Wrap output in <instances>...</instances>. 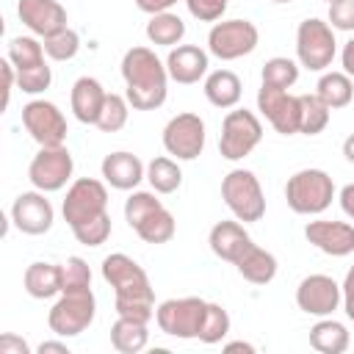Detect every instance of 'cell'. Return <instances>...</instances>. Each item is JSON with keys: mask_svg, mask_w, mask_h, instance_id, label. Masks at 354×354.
Here are the masks:
<instances>
[{"mask_svg": "<svg viewBox=\"0 0 354 354\" xmlns=\"http://www.w3.org/2000/svg\"><path fill=\"white\" fill-rule=\"evenodd\" d=\"M102 279L113 288V310L116 315L136 318L149 324L155 318V290L149 285L147 271L127 257L124 252H113L102 260Z\"/></svg>", "mask_w": 354, "mask_h": 354, "instance_id": "cell-1", "label": "cell"}, {"mask_svg": "<svg viewBox=\"0 0 354 354\" xmlns=\"http://www.w3.org/2000/svg\"><path fill=\"white\" fill-rule=\"evenodd\" d=\"M122 77H124V97L136 111H155L166 102L169 72L166 61L155 55L149 47H130L122 55Z\"/></svg>", "mask_w": 354, "mask_h": 354, "instance_id": "cell-2", "label": "cell"}, {"mask_svg": "<svg viewBox=\"0 0 354 354\" xmlns=\"http://www.w3.org/2000/svg\"><path fill=\"white\" fill-rule=\"evenodd\" d=\"M124 221L147 243H169L174 238V216L163 207L155 191H133L124 199Z\"/></svg>", "mask_w": 354, "mask_h": 354, "instance_id": "cell-3", "label": "cell"}, {"mask_svg": "<svg viewBox=\"0 0 354 354\" xmlns=\"http://www.w3.org/2000/svg\"><path fill=\"white\" fill-rule=\"evenodd\" d=\"M288 207L299 216H318L335 199V183L324 169H299L285 183Z\"/></svg>", "mask_w": 354, "mask_h": 354, "instance_id": "cell-4", "label": "cell"}, {"mask_svg": "<svg viewBox=\"0 0 354 354\" xmlns=\"http://www.w3.org/2000/svg\"><path fill=\"white\" fill-rule=\"evenodd\" d=\"M207 307L210 301L199 296L166 299L155 307V324L163 335H171L177 340H199L207 321Z\"/></svg>", "mask_w": 354, "mask_h": 354, "instance_id": "cell-5", "label": "cell"}, {"mask_svg": "<svg viewBox=\"0 0 354 354\" xmlns=\"http://www.w3.org/2000/svg\"><path fill=\"white\" fill-rule=\"evenodd\" d=\"M221 199L230 207V213L243 221H260L266 216V194L260 180L254 177V171L249 169H232L230 174H224L221 180Z\"/></svg>", "mask_w": 354, "mask_h": 354, "instance_id": "cell-6", "label": "cell"}, {"mask_svg": "<svg viewBox=\"0 0 354 354\" xmlns=\"http://www.w3.org/2000/svg\"><path fill=\"white\" fill-rule=\"evenodd\" d=\"M94 313H97V299H94L91 288L64 290V293H58L55 304L47 313V326L58 337H77L80 332H86L91 326Z\"/></svg>", "mask_w": 354, "mask_h": 354, "instance_id": "cell-7", "label": "cell"}, {"mask_svg": "<svg viewBox=\"0 0 354 354\" xmlns=\"http://www.w3.org/2000/svg\"><path fill=\"white\" fill-rule=\"evenodd\" d=\"M337 55V41H335V28L318 17H307L296 28V58L299 66L310 72H324L332 66Z\"/></svg>", "mask_w": 354, "mask_h": 354, "instance_id": "cell-8", "label": "cell"}, {"mask_svg": "<svg viewBox=\"0 0 354 354\" xmlns=\"http://www.w3.org/2000/svg\"><path fill=\"white\" fill-rule=\"evenodd\" d=\"M61 213H64V221L69 224V230L108 213V188H105V183H100L94 177H77L66 188V196L61 202Z\"/></svg>", "mask_w": 354, "mask_h": 354, "instance_id": "cell-9", "label": "cell"}, {"mask_svg": "<svg viewBox=\"0 0 354 354\" xmlns=\"http://www.w3.org/2000/svg\"><path fill=\"white\" fill-rule=\"evenodd\" d=\"M263 138V124L254 116V111L235 108L224 116L221 122V136H218V152L227 160H243Z\"/></svg>", "mask_w": 354, "mask_h": 354, "instance_id": "cell-10", "label": "cell"}, {"mask_svg": "<svg viewBox=\"0 0 354 354\" xmlns=\"http://www.w3.org/2000/svg\"><path fill=\"white\" fill-rule=\"evenodd\" d=\"M260 41V30L249 19H221L207 33V53L221 61L249 55Z\"/></svg>", "mask_w": 354, "mask_h": 354, "instance_id": "cell-11", "label": "cell"}, {"mask_svg": "<svg viewBox=\"0 0 354 354\" xmlns=\"http://www.w3.org/2000/svg\"><path fill=\"white\" fill-rule=\"evenodd\" d=\"M72 171H75V160L64 144L61 147H41L28 166V180L33 183V188L53 194V191H61L72 180Z\"/></svg>", "mask_w": 354, "mask_h": 354, "instance_id": "cell-12", "label": "cell"}, {"mask_svg": "<svg viewBox=\"0 0 354 354\" xmlns=\"http://www.w3.org/2000/svg\"><path fill=\"white\" fill-rule=\"evenodd\" d=\"M257 111L266 116V122L279 133V136H293L299 133L301 122V102L296 94L288 88H274L260 83L257 88Z\"/></svg>", "mask_w": 354, "mask_h": 354, "instance_id": "cell-13", "label": "cell"}, {"mask_svg": "<svg viewBox=\"0 0 354 354\" xmlns=\"http://www.w3.org/2000/svg\"><path fill=\"white\" fill-rule=\"evenodd\" d=\"M22 124L39 147H61L66 141V119L50 100H30L22 105Z\"/></svg>", "mask_w": 354, "mask_h": 354, "instance_id": "cell-14", "label": "cell"}, {"mask_svg": "<svg viewBox=\"0 0 354 354\" xmlns=\"http://www.w3.org/2000/svg\"><path fill=\"white\" fill-rule=\"evenodd\" d=\"M163 147L177 160H194L205 149V122L199 113H177L163 127Z\"/></svg>", "mask_w": 354, "mask_h": 354, "instance_id": "cell-15", "label": "cell"}, {"mask_svg": "<svg viewBox=\"0 0 354 354\" xmlns=\"http://www.w3.org/2000/svg\"><path fill=\"white\" fill-rule=\"evenodd\" d=\"M296 304L307 315L326 318V315H332L343 304V290H340V285L332 277H326V274H310L296 288Z\"/></svg>", "mask_w": 354, "mask_h": 354, "instance_id": "cell-16", "label": "cell"}, {"mask_svg": "<svg viewBox=\"0 0 354 354\" xmlns=\"http://www.w3.org/2000/svg\"><path fill=\"white\" fill-rule=\"evenodd\" d=\"M11 221L25 235H44L55 221V210L44 191H22L11 205Z\"/></svg>", "mask_w": 354, "mask_h": 354, "instance_id": "cell-17", "label": "cell"}, {"mask_svg": "<svg viewBox=\"0 0 354 354\" xmlns=\"http://www.w3.org/2000/svg\"><path fill=\"white\" fill-rule=\"evenodd\" d=\"M17 14L19 22L33 33V36H53L66 25V8L58 0H17Z\"/></svg>", "mask_w": 354, "mask_h": 354, "instance_id": "cell-18", "label": "cell"}, {"mask_svg": "<svg viewBox=\"0 0 354 354\" xmlns=\"http://www.w3.org/2000/svg\"><path fill=\"white\" fill-rule=\"evenodd\" d=\"M304 238L329 257H346L354 252V224L318 218L304 227Z\"/></svg>", "mask_w": 354, "mask_h": 354, "instance_id": "cell-19", "label": "cell"}, {"mask_svg": "<svg viewBox=\"0 0 354 354\" xmlns=\"http://www.w3.org/2000/svg\"><path fill=\"white\" fill-rule=\"evenodd\" d=\"M207 66H210L207 53L196 44H177L166 55L169 77L183 86H191V83H199L202 77H207Z\"/></svg>", "mask_w": 354, "mask_h": 354, "instance_id": "cell-20", "label": "cell"}, {"mask_svg": "<svg viewBox=\"0 0 354 354\" xmlns=\"http://www.w3.org/2000/svg\"><path fill=\"white\" fill-rule=\"evenodd\" d=\"M102 177L116 191H136L141 180H147V166L133 152H111L102 158Z\"/></svg>", "mask_w": 354, "mask_h": 354, "instance_id": "cell-21", "label": "cell"}, {"mask_svg": "<svg viewBox=\"0 0 354 354\" xmlns=\"http://www.w3.org/2000/svg\"><path fill=\"white\" fill-rule=\"evenodd\" d=\"M207 243H210V252L227 263H238V257L254 243L252 235L246 232V227L235 218V221H216L210 227V235H207Z\"/></svg>", "mask_w": 354, "mask_h": 354, "instance_id": "cell-22", "label": "cell"}, {"mask_svg": "<svg viewBox=\"0 0 354 354\" xmlns=\"http://www.w3.org/2000/svg\"><path fill=\"white\" fill-rule=\"evenodd\" d=\"M105 97H108V91L102 88V83L97 77H88V75L77 77L72 83V91H69V102H72L75 119L83 122V124H97L100 111L105 105Z\"/></svg>", "mask_w": 354, "mask_h": 354, "instance_id": "cell-23", "label": "cell"}, {"mask_svg": "<svg viewBox=\"0 0 354 354\" xmlns=\"http://www.w3.org/2000/svg\"><path fill=\"white\" fill-rule=\"evenodd\" d=\"M22 285H25V293L33 296V299H53L61 293V266L55 263H30L22 274Z\"/></svg>", "mask_w": 354, "mask_h": 354, "instance_id": "cell-24", "label": "cell"}, {"mask_svg": "<svg viewBox=\"0 0 354 354\" xmlns=\"http://www.w3.org/2000/svg\"><path fill=\"white\" fill-rule=\"evenodd\" d=\"M235 268H238V274H241L246 282H252V285H268V282L277 277V257H274L268 249L252 243V246L238 257Z\"/></svg>", "mask_w": 354, "mask_h": 354, "instance_id": "cell-25", "label": "cell"}, {"mask_svg": "<svg viewBox=\"0 0 354 354\" xmlns=\"http://www.w3.org/2000/svg\"><path fill=\"white\" fill-rule=\"evenodd\" d=\"M241 77L230 69H216L205 77V97L216 108H235L241 102Z\"/></svg>", "mask_w": 354, "mask_h": 354, "instance_id": "cell-26", "label": "cell"}, {"mask_svg": "<svg viewBox=\"0 0 354 354\" xmlns=\"http://www.w3.org/2000/svg\"><path fill=\"white\" fill-rule=\"evenodd\" d=\"M149 343V329L144 321H136V318H124L119 315L111 326V346L119 351V354H138L144 351Z\"/></svg>", "mask_w": 354, "mask_h": 354, "instance_id": "cell-27", "label": "cell"}, {"mask_svg": "<svg viewBox=\"0 0 354 354\" xmlns=\"http://www.w3.org/2000/svg\"><path fill=\"white\" fill-rule=\"evenodd\" d=\"M348 343H351L348 329L340 321H335L332 315L315 321L310 329V346L321 354H343L348 348Z\"/></svg>", "mask_w": 354, "mask_h": 354, "instance_id": "cell-28", "label": "cell"}, {"mask_svg": "<svg viewBox=\"0 0 354 354\" xmlns=\"http://www.w3.org/2000/svg\"><path fill=\"white\" fill-rule=\"evenodd\" d=\"M315 94L329 105V111L346 108L354 100L351 75H346V72H324L321 80H318V86H315Z\"/></svg>", "mask_w": 354, "mask_h": 354, "instance_id": "cell-29", "label": "cell"}, {"mask_svg": "<svg viewBox=\"0 0 354 354\" xmlns=\"http://www.w3.org/2000/svg\"><path fill=\"white\" fill-rule=\"evenodd\" d=\"M183 36H185V22L171 11L152 14L147 22V39L158 47H177Z\"/></svg>", "mask_w": 354, "mask_h": 354, "instance_id": "cell-30", "label": "cell"}, {"mask_svg": "<svg viewBox=\"0 0 354 354\" xmlns=\"http://www.w3.org/2000/svg\"><path fill=\"white\" fill-rule=\"evenodd\" d=\"M147 180H149L155 194H174L183 183V171H180L177 160L160 155V158H152L147 163Z\"/></svg>", "mask_w": 354, "mask_h": 354, "instance_id": "cell-31", "label": "cell"}, {"mask_svg": "<svg viewBox=\"0 0 354 354\" xmlns=\"http://www.w3.org/2000/svg\"><path fill=\"white\" fill-rule=\"evenodd\" d=\"M44 55H47V53H44V44H41L39 39H33V36H14V39L8 41V55H6V58L14 64L17 72H22V69L47 64Z\"/></svg>", "mask_w": 354, "mask_h": 354, "instance_id": "cell-32", "label": "cell"}, {"mask_svg": "<svg viewBox=\"0 0 354 354\" xmlns=\"http://www.w3.org/2000/svg\"><path fill=\"white\" fill-rule=\"evenodd\" d=\"M299 102H301L299 133H304V136H318V133L329 124V105H326L318 94H299Z\"/></svg>", "mask_w": 354, "mask_h": 354, "instance_id": "cell-33", "label": "cell"}, {"mask_svg": "<svg viewBox=\"0 0 354 354\" xmlns=\"http://www.w3.org/2000/svg\"><path fill=\"white\" fill-rule=\"evenodd\" d=\"M263 83L266 86H274V88H290L296 80H299V64L293 58H285V55H274L263 64V72H260Z\"/></svg>", "mask_w": 354, "mask_h": 354, "instance_id": "cell-34", "label": "cell"}, {"mask_svg": "<svg viewBox=\"0 0 354 354\" xmlns=\"http://www.w3.org/2000/svg\"><path fill=\"white\" fill-rule=\"evenodd\" d=\"M127 116H130V102H127V97L111 91V94L105 97V105H102L100 119H97L94 127H100L102 133H116V130H122V127L127 124Z\"/></svg>", "mask_w": 354, "mask_h": 354, "instance_id": "cell-35", "label": "cell"}, {"mask_svg": "<svg viewBox=\"0 0 354 354\" xmlns=\"http://www.w3.org/2000/svg\"><path fill=\"white\" fill-rule=\"evenodd\" d=\"M41 44H44L47 58H53V61H72L77 55V50H80V36H77V30L64 28V30L41 39Z\"/></svg>", "mask_w": 354, "mask_h": 354, "instance_id": "cell-36", "label": "cell"}, {"mask_svg": "<svg viewBox=\"0 0 354 354\" xmlns=\"http://www.w3.org/2000/svg\"><path fill=\"white\" fill-rule=\"evenodd\" d=\"M61 293L64 290H86L91 288V268L83 257H66V263H61Z\"/></svg>", "mask_w": 354, "mask_h": 354, "instance_id": "cell-37", "label": "cell"}, {"mask_svg": "<svg viewBox=\"0 0 354 354\" xmlns=\"http://www.w3.org/2000/svg\"><path fill=\"white\" fill-rule=\"evenodd\" d=\"M227 335H230V313H227L221 304H213V301H210V307H207V321H205V329H202L199 340L207 343V346H213V343H221Z\"/></svg>", "mask_w": 354, "mask_h": 354, "instance_id": "cell-38", "label": "cell"}, {"mask_svg": "<svg viewBox=\"0 0 354 354\" xmlns=\"http://www.w3.org/2000/svg\"><path fill=\"white\" fill-rule=\"evenodd\" d=\"M72 235H75L83 246H102V243L111 238V216H108V213H102L100 218H94V221H86V224L75 227V230H72Z\"/></svg>", "mask_w": 354, "mask_h": 354, "instance_id": "cell-39", "label": "cell"}, {"mask_svg": "<svg viewBox=\"0 0 354 354\" xmlns=\"http://www.w3.org/2000/svg\"><path fill=\"white\" fill-rule=\"evenodd\" d=\"M50 83H53V72H50L47 64L17 72V88L25 91V94H41L44 88H50Z\"/></svg>", "mask_w": 354, "mask_h": 354, "instance_id": "cell-40", "label": "cell"}, {"mask_svg": "<svg viewBox=\"0 0 354 354\" xmlns=\"http://www.w3.org/2000/svg\"><path fill=\"white\" fill-rule=\"evenodd\" d=\"M227 3L230 0H185L188 14L194 19H199V22H216V19H221L224 11H227Z\"/></svg>", "mask_w": 354, "mask_h": 354, "instance_id": "cell-41", "label": "cell"}, {"mask_svg": "<svg viewBox=\"0 0 354 354\" xmlns=\"http://www.w3.org/2000/svg\"><path fill=\"white\" fill-rule=\"evenodd\" d=\"M329 25L335 30H354V0L329 3Z\"/></svg>", "mask_w": 354, "mask_h": 354, "instance_id": "cell-42", "label": "cell"}, {"mask_svg": "<svg viewBox=\"0 0 354 354\" xmlns=\"http://www.w3.org/2000/svg\"><path fill=\"white\" fill-rule=\"evenodd\" d=\"M0 72H3V108H8L11 91H14V86H17V69H14V64L6 58V61L0 64Z\"/></svg>", "mask_w": 354, "mask_h": 354, "instance_id": "cell-43", "label": "cell"}, {"mask_svg": "<svg viewBox=\"0 0 354 354\" xmlns=\"http://www.w3.org/2000/svg\"><path fill=\"white\" fill-rule=\"evenodd\" d=\"M340 290H343V310H346L348 321H354V266L346 271V279H343Z\"/></svg>", "mask_w": 354, "mask_h": 354, "instance_id": "cell-44", "label": "cell"}, {"mask_svg": "<svg viewBox=\"0 0 354 354\" xmlns=\"http://www.w3.org/2000/svg\"><path fill=\"white\" fill-rule=\"evenodd\" d=\"M0 354H30V346H28L22 337L6 332V335L0 337Z\"/></svg>", "mask_w": 354, "mask_h": 354, "instance_id": "cell-45", "label": "cell"}, {"mask_svg": "<svg viewBox=\"0 0 354 354\" xmlns=\"http://www.w3.org/2000/svg\"><path fill=\"white\" fill-rule=\"evenodd\" d=\"M136 6L144 14H160V11H171V6H177V0H136Z\"/></svg>", "mask_w": 354, "mask_h": 354, "instance_id": "cell-46", "label": "cell"}, {"mask_svg": "<svg viewBox=\"0 0 354 354\" xmlns=\"http://www.w3.org/2000/svg\"><path fill=\"white\" fill-rule=\"evenodd\" d=\"M337 199H340V207H343V213H346V216H348V218L354 221V183L343 185V188H340V196H337Z\"/></svg>", "mask_w": 354, "mask_h": 354, "instance_id": "cell-47", "label": "cell"}, {"mask_svg": "<svg viewBox=\"0 0 354 354\" xmlns=\"http://www.w3.org/2000/svg\"><path fill=\"white\" fill-rule=\"evenodd\" d=\"M340 64H343V72L354 77V36L343 44V53H340Z\"/></svg>", "mask_w": 354, "mask_h": 354, "instance_id": "cell-48", "label": "cell"}, {"mask_svg": "<svg viewBox=\"0 0 354 354\" xmlns=\"http://www.w3.org/2000/svg\"><path fill=\"white\" fill-rule=\"evenodd\" d=\"M39 354H47V351H58V354H69V348H66V343H61V340H44L39 348H36Z\"/></svg>", "mask_w": 354, "mask_h": 354, "instance_id": "cell-49", "label": "cell"}, {"mask_svg": "<svg viewBox=\"0 0 354 354\" xmlns=\"http://www.w3.org/2000/svg\"><path fill=\"white\" fill-rule=\"evenodd\" d=\"M224 351H227V354H232V351L254 354V346H252V343H243V340H232V343H224Z\"/></svg>", "mask_w": 354, "mask_h": 354, "instance_id": "cell-50", "label": "cell"}, {"mask_svg": "<svg viewBox=\"0 0 354 354\" xmlns=\"http://www.w3.org/2000/svg\"><path fill=\"white\" fill-rule=\"evenodd\" d=\"M343 158H346L348 163H354V133L343 141Z\"/></svg>", "mask_w": 354, "mask_h": 354, "instance_id": "cell-51", "label": "cell"}, {"mask_svg": "<svg viewBox=\"0 0 354 354\" xmlns=\"http://www.w3.org/2000/svg\"><path fill=\"white\" fill-rule=\"evenodd\" d=\"M271 3H293V0H271Z\"/></svg>", "mask_w": 354, "mask_h": 354, "instance_id": "cell-52", "label": "cell"}, {"mask_svg": "<svg viewBox=\"0 0 354 354\" xmlns=\"http://www.w3.org/2000/svg\"><path fill=\"white\" fill-rule=\"evenodd\" d=\"M326 3H335V0H326Z\"/></svg>", "mask_w": 354, "mask_h": 354, "instance_id": "cell-53", "label": "cell"}]
</instances>
